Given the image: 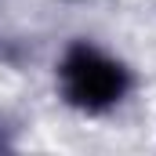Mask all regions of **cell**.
Here are the masks:
<instances>
[{"mask_svg": "<svg viewBox=\"0 0 156 156\" xmlns=\"http://www.w3.org/2000/svg\"><path fill=\"white\" fill-rule=\"evenodd\" d=\"M58 87H62V98L73 109H80V113H105L116 102H123V94L131 91V73L113 55H105V51H98V47L80 40V44H73L62 55Z\"/></svg>", "mask_w": 156, "mask_h": 156, "instance_id": "cell-1", "label": "cell"}]
</instances>
